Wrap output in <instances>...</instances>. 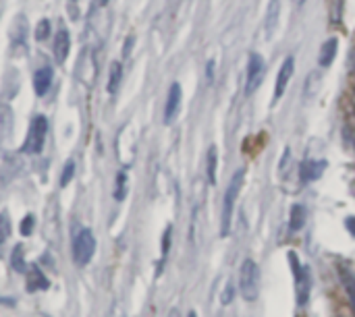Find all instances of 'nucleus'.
I'll return each instance as SVG.
<instances>
[{
	"label": "nucleus",
	"instance_id": "obj_1",
	"mask_svg": "<svg viewBox=\"0 0 355 317\" xmlns=\"http://www.w3.org/2000/svg\"><path fill=\"white\" fill-rule=\"evenodd\" d=\"M241 183H243V170H237L225 191L223 197V214H220V235L227 237L231 233V222H233V210H235V201L239 197L241 191Z\"/></svg>",
	"mask_w": 355,
	"mask_h": 317
},
{
	"label": "nucleus",
	"instance_id": "obj_2",
	"mask_svg": "<svg viewBox=\"0 0 355 317\" xmlns=\"http://www.w3.org/2000/svg\"><path fill=\"white\" fill-rule=\"evenodd\" d=\"M258 280H260V268L254 260H245L239 270V295L245 301L258 299Z\"/></svg>",
	"mask_w": 355,
	"mask_h": 317
},
{
	"label": "nucleus",
	"instance_id": "obj_3",
	"mask_svg": "<svg viewBox=\"0 0 355 317\" xmlns=\"http://www.w3.org/2000/svg\"><path fill=\"white\" fill-rule=\"evenodd\" d=\"M46 135H48V120L46 116H35L29 125V131H27V139H25V145H23V152L25 154H40L44 150V143H46Z\"/></svg>",
	"mask_w": 355,
	"mask_h": 317
},
{
	"label": "nucleus",
	"instance_id": "obj_4",
	"mask_svg": "<svg viewBox=\"0 0 355 317\" xmlns=\"http://www.w3.org/2000/svg\"><path fill=\"white\" fill-rule=\"evenodd\" d=\"M96 253V239L92 235V230L83 228L77 233L75 241H73V257H75V264L79 266H87L92 262Z\"/></svg>",
	"mask_w": 355,
	"mask_h": 317
},
{
	"label": "nucleus",
	"instance_id": "obj_5",
	"mask_svg": "<svg viewBox=\"0 0 355 317\" xmlns=\"http://www.w3.org/2000/svg\"><path fill=\"white\" fill-rule=\"evenodd\" d=\"M289 264H291V270H293V276H295L297 305H300V307H304V305L308 303V299H310V287H312V282H310L308 270H306V268H302V264H300V260H297V255H295L293 251L289 253Z\"/></svg>",
	"mask_w": 355,
	"mask_h": 317
},
{
	"label": "nucleus",
	"instance_id": "obj_6",
	"mask_svg": "<svg viewBox=\"0 0 355 317\" xmlns=\"http://www.w3.org/2000/svg\"><path fill=\"white\" fill-rule=\"evenodd\" d=\"M264 73H266V64H264V58L260 54H250V62H248V77H245V93L252 96L262 79H264Z\"/></svg>",
	"mask_w": 355,
	"mask_h": 317
},
{
	"label": "nucleus",
	"instance_id": "obj_7",
	"mask_svg": "<svg viewBox=\"0 0 355 317\" xmlns=\"http://www.w3.org/2000/svg\"><path fill=\"white\" fill-rule=\"evenodd\" d=\"M293 71H295V60H293V56H287V58L283 60L281 69H279L277 87H275V100H281V98H283L287 85H289V81H291V77H293Z\"/></svg>",
	"mask_w": 355,
	"mask_h": 317
},
{
	"label": "nucleus",
	"instance_id": "obj_8",
	"mask_svg": "<svg viewBox=\"0 0 355 317\" xmlns=\"http://www.w3.org/2000/svg\"><path fill=\"white\" fill-rule=\"evenodd\" d=\"M181 85L179 83H173L171 89H168V98H166V106H164V123L171 125L177 114H179V108H181Z\"/></svg>",
	"mask_w": 355,
	"mask_h": 317
},
{
	"label": "nucleus",
	"instance_id": "obj_9",
	"mask_svg": "<svg viewBox=\"0 0 355 317\" xmlns=\"http://www.w3.org/2000/svg\"><path fill=\"white\" fill-rule=\"evenodd\" d=\"M324 170H327V160H304L300 174L304 183H314L322 176Z\"/></svg>",
	"mask_w": 355,
	"mask_h": 317
},
{
	"label": "nucleus",
	"instance_id": "obj_10",
	"mask_svg": "<svg viewBox=\"0 0 355 317\" xmlns=\"http://www.w3.org/2000/svg\"><path fill=\"white\" fill-rule=\"evenodd\" d=\"M69 50H71V35L62 27V29L56 31V37H54V58H56V62L62 64L67 60V56H69Z\"/></svg>",
	"mask_w": 355,
	"mask_h": 317
},
{
	"label": "nucleus",
	"instance_id": "obj_11",
	"mask_svg": "<svg viewBox=\"0 0 355 317\" xmlns=\"http://www.w3.org/2000/svg\"><path fill=\"white\" fill-rule=\"evenodd\" d=\"M52 85V69L50 66H42L33 73V89L40 98H44L48 93Z\"/></svg>",
	"mask_w": 355,
	"mask_h": 317
},
{
	"label": "nucleus",
	"instance_id": "obj_12",
	"mask_svg": "<svg viewBox=\"0 0 355 317\" xmlns=\"http://www.w3.org/2000/svg\"><path fill=\"white\" fill-rule=\"evenodd\" d=\"M337 44H339L337 37H331V39H327V42L322 44L320 56H318L320 66H331V64H333V60H335V56H337Z\"/></svg>",
	"mask_w": 355,
	"mask_h": 317
},
{
	"label": "nucleus",
	"instance_id": "obj_13",
	"mask_svg": "<svg viewBox=\"0 0 355 317\" xmlns=\"http://www.w3.org/2000/svg\"><path fill=\"white\" fill-rule=\"evenodd\" d=\"M304 226H306V210H304V206L295 203L289 214V228H291V233H297Z\"/></svg>",
	"mask_w": 355,
	"mask_h": 317
},
{
	"label": "nucleus",
	"instance_id": "obj_14",
	"mask_svg": "<svg viewBox=\"0 0 355 317\" xmlns=\"http://www.w3.org/2000/svg\"><path fill=\"white\" fill-rule=\"evenodd\" d=\"M48 287H50V282L44 278V274L40 272V268H37V266H33V268H31V272H29L27 289L33 293V291H37V289H48Z\"/></svg>",
	"mask_w": 355,
	"mask_h": 317
},
{
	"label": "nucleus",
	"instance_id": "obj_15",
	"mask_svg": "<svg viewBox=\"0 0 355 317\" xmlns=\"http://www.w3.org/2000/svg\"><path fill=\"white\" fill-rule=\"evenodd\" d=\"M279 15H281V0H270L268 15H266V29H268V33H272L275 27L279 25Z\"/></svg>",
	"mask_w": 355,
	"mask_h": 317
},
{
	"label": "nucleus",
	"instance_id": "obj_16",
	"mask_svg": "<svg viewBox=\"0 0 355 317\" xmlns=\"http://www.w3.org/2000/svg\"><path fill=\"white\" fill-rule=\"evenodd\" d=\"M121 79H123V66H121V62H112L110 64V77H108V93H116Z\"/></svg>",
	"mask_w": 355,
	"mask_h": 317
},
{
	"label": "nucleus",
	"instance_id": "obj_17",
	"mask_svg": "<svg viewBox=\"0 0 355 317\" xmlns=\"http://www.w3.org/2000/svg\"><path fill=\"white\" fill-rule=\"evenodd\" d=\"M208 170H206V176L210 181V185H216V166H218V152L216 147H210L208 150Z\"/></svg>",
	"mask_w": 355,
	"mask_h": 317
},
{
	"label": "nucleus",
	"instance_id": "obj_18",
	"mask_svg": "<svg viewBox=\"0 0 355 317\" xmlns=\"http://www.w3.org/2000/svg\"><path fill=\"white\" fill-rule=\"evenodd\" d=\"M329 21H331V25H341L343 0H329Z\"/></svg>",
	"mask_w": 355,
	"mask_h": 317
},
{
	"label": "nucleus",
	"instance_id": "obj_19",
	"mask_svg": "<svg viewBox=\"0 0 355 317\" xmlns=\"http://www.w3.org/2000/svg\"><path fill=\"white\" fill-rule=\"evenodd\" d=\"M8 235H10V222H8V216L2 212V214H0V247L6 243Z\"/></svg>",
	"mask_w": 355,
	"mask_h": 317
},
{
	"label": "nucleus",
	"instance_id": "obj_20",
	"mask_svg": "<svg viewBox=\"0 0 355 317\" xmlns=\"http://www.w3.org/2000/svg\"><path fill=\"white\" fill-rule=\"evenodd\" d=\"M73 174H75V162L69 160V162L64 164V168H62V174H60V187H67V185L71 183Z\"/></svg>",
	"mask_w": 355,
	"mask_h": 317
},
{
	"label": "nucleus",
	"instance_id": "obj_21",
	"mask_svg": "<svg viewBox=\"0 0 355 317\" xmlns=\"http://www.w3.org/2000/svg\"><path fill=\"white\" fill-rule=\"evenodd\" d=\"M48 33H50V21L48 19H42L37 23V27H35V39L37 42H44L48 37Z\"/></svg>",
	"mask_w": 355,
	"mask_h": 317
},
{
	"label": "nucleus",
	"instance_id": "obj_22",
	"mask_svg": "<svg viewBox=\"0 0 355 317\" xmlns=\"http://www.w3.org/2000/svg\"><path fill=\"white\" fill-rule=\"evenodd\" d=\"M125 183H127V174L125 172H119V176H116V189H114V197L119 199V201H123L125 199Z\"/></svg>",
	"mask_w": 355,
	"mask_h": 317
},
{
	"label": "nucleus",
	"instance_id": "obj_23",
	"mask_svg": "<svg viewBox=\"0 0 355 317\" xmlns=\"http://www.w3.org/2000/svg\"><path fill=\"white\" fill-rule=\"evenodd\" d=\"M12 268L17 272H25V264H23V247L17 245L15 251H12Z\"/></svg>",
	"mask_w": 355,
	"mask_h": 317
},
{
	"label": "nucleus",
	"instance_id": "obj_24",
	"mask_svg": "<svg viewBox=\"0 0 355 317\" xmlns=\"http://www.w3.org/2000/svg\"><path fill=\"white\" fill-rule=\"evenodd\" d=\"M33 226H35V218H33L31 214H27V216L21 220V228H19V230H21L23 237H29V235L33 233Z\"/></svg>",
	"mask_w": 355,
	"mask_h": 317
},
{
	"label": "nucleus",
	"instance_id": "obj_25",
	"mask_svg": "<svg viewBox=\"0 0 355 317\" xmlns=\"http://www.w3.org/2000/svg\"><path fill=\"white\" fill-rule=\"evenodd\" d=\"M343 280H345V289H347L349 301H352V305H354V309H355V278L354 276H345Z\"/></svg>",
	"mask_w": 355,
	"mask_h": 317
},
{
	"label": "nucleus",
	"instance_id": "obj_26",
	"mask_svg": "<svg viewBox=\"0 0 355 317\" xmlns=\"http://www.w3.org/2000/svg\"><path fill=\"white\" fill-rule=\"evenodd\" d=\"M171 235H173V228L168 226V228L164 230V237H162V257L168 255V249H171Z\"/></svg>",
	"mask_w": 355,
	"mask_h": 317
},
{
	"label": "nucleus",
	"instance_id": "obj_27",
	"mask_svg": "<svg viewBox=\"0 0 355 317\" xmlns=\"http://www.w3.org/2000/svg\"><path fill=\"white\" fill-rule=\"evenodd\" d=\"M233 297H235V287H233V282H229L227 289H225V295L220 297V303L223 305H229L233 301Z\"/></svg>",
	"mask_w": 355,
	"mask_h": 317
},
{
	"label": "nucleus",
	"instance_id": "obj_28",
	"mask_svg": "<svg viewBox=\"0 0 355 317\" xmlns=\"http://www.w3.org/2000/svg\"><path fill=\"white\" fill-rule=\"evenodd\" d=\"M345 226H347V230H349V235H354V237H355V218H354V216L345 220Z\"/></svg>",
	"mask_w": 355,
	"mask_h": 317
},
{
	"label": "nucleus",
	"instance_id": "obj_29",
	"mask_svg": "<svg viewBox=\"0 0 355 317\" xmlns=\"http://www.w3.org/2000/svg\"><path fill=\"white\" fill-rule=\"evenodd\" d=\"M349 69H352V73H354L355 77V48L349 52Z\"/></svg>",
	"mask_w": 355,
	"mask_h": 317
},
{
	"label": "nucleus",
	"instance_id": "obj_30",
	"mask_svg": "<svg viewBox=\"0 0 355 317\" xmlns=\"http://www.w3.org/2000/svg\"><path fill=\"white\" fill-rule=\"evenodd\" d=\"M208 79H210V81L214 79V60L208 62Z\"/></svg>",
	"mask_w": 355,
	"mask_h": 317
},
{
	"label": "nucleus",
	"instance_id": "obj_31",
	"mask_svg": "<svg viewBox=\"0 0 355 317\" xmlns=\"http://www.w3.org/2000/svg\"><path fill=\"white\" fill-rule=\"evenodd\" d=\"M168 317H179V311H177V309H173V311L168 314Z\"/></svg>",
	"mask_w": 355,
	"mask_h": 317
},
{
	"label": "nucleus",
	"instance_id": "obj_32",
	"mask_svg": "<svg viewBox=\"0 0 355 317\" xmlns=\"http://www.w3.org/2000/svg\"><path fill=\"white\" fill-rule=\"evenodd\" d=\"M187 317H198V314H196V311H189V316Z\"/></svg>",
	"mask_w": 355,
	"mask_h": 317
},
{
	"label": "nucleus",
	"instance_id": "obj_33",
	"mask_svg": "<svg viewBox=\"0 0 355 317\" xmlns=\"http://www.w3.org/2000/svg\"><path fill=\"white\" fill-rule=\"evenodd\" d=\"M106 2H108V0H98V4H102V6H104Z\"/></svg>",
	"mask_w": 355,
	"mask_h": 317
},
{
	"label": "nucleus",
	"instance_id": "obj_34",
	"mask_svg": "<svg viewBox=\"0 0 355 317\" xmlns=\"http://www.w3.org/2000/svg\"><path fill=\"white\" fill-rule=\"evenodd\" d=\"M302 2H304V0H295V4H302Z\"/></svg>",
	"mask_w": 355,
	"mask_h": 317
},
{
	"label": "nucleus",
	"instance_id": "obj_35",
	"mask_svg": "<svg viewBox=\"0 0 355 317\" xmlns=\"http://www.w3.org/2000/svg\"><path fill=\"white\" fill-rule=\"evenodd\" d=\"M354 104H355V89H354Z\"/></svg>",
	"mask_w": 355,
	"mask_h": 317
}]
</instances>
